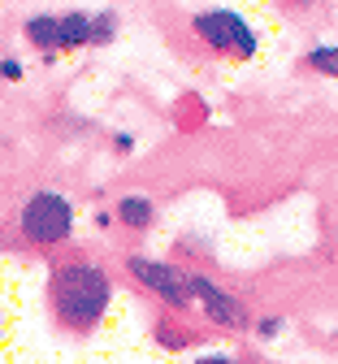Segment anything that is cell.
I'll use <instances>...</instances> for the list:
<instances>
[{
  "mask_svg": "<svg viewBox=\"0 0 338 364\" xmlns=\"http://www.w3.org/2000/svg\"><path fill=\"white\" fill-rule=\"evenodd\" d=\"M48 299H53V316L70 334H91L109 316L113 278L95 260H61L48 273Z\"/></svg>",
  "mask_w": 338,
  "mask_h": 364,
  "instance_id": "1",
  "label": "cell"
},
{
  "mask_svg": "<svg viewBox=\"0 0 338 364\" xmlns=\"http://www.w3.org/2000/svg\"><path fill=\"white\" fill-rule=\"evenodd\" d=\"M18 235L35 247H57L74 235V204L61 191H35L18 208Z\"/></svg>",
  "mask_w": 338,
  "mask_h": 364,
  "instance_id": "2",
  "label": "cell"
},
{
  "mask_svg": "<svg viewBox=\"0 0 338 364\" xmlns=\"http://www.w3.org/2000/svg\"><path fill=\"white\" fill-rule=\"evenodd\" d=\"M191 31H196L200 43H208L217 57H230V61H252L256 48H260L248 18H238L234 9H200L191 18Z\"/></svg>",
  "mask_w": 338,
  "mask_h": 364,
  "instance_id": "3",
  "label": "cell"
},
{
  "mask_svg": "<svg viewBox=\"0 0 338 364\" xmlns=\"http://www.w3.org/2000/svg\"><path fill=\"white\" fill-rule=\"evenodd\" d=\"M126 269L130 278L148 291L152 299H161L165 308L174 312H186L191 304H196V295H191V273L169 264V260H148V256H126Z\"/></svg>",
  "mask_w": 338,
  "mask_h": 364,
  "instance_id": "4",
  "label": "cell"
},
{
  "mask_svg": "<svg viewBox=\"0 0 338 364\" xmlns=\"http://www.w3.org/2000/svg\"><path fill=\"white\" fill-rule=\"evenodd\" d=\"M191 295H196V304L204 308V321H213L217 330H248L252 316H248V304L230 295L226 287H217L213 278H204V273H191Z\"/></svg>",
  "mask_w": 338,
  "mask_h": 364,
  "instance_id": "5",
  "label": "cell"
},
{
  "mask_svg": "<svg viewBox=\"0 0 338 364\" xmlns=\"http://www.w3.org/2000/svg\"><path fill=\"white\" fill-rule=\"evenodd\" d=\"M91 48V18L70 9L65 18H57V53H78Z\"/></svg>",
  "mask_w": 338,
  "mask_h": 364,
  "instance_id": "6",
  "label": "cell"
},
{
  "mask_svg": "<svg viewBox=\"0 0 338 364\" xmlns=\"http://www.w3.org/2000/svg\"><path fill=\"white\" fill-rule=\"evenodd\" d=\"M122 225H130V230H148L152 225V217H157V204L148 200V196H126L122 204H117V213H113Z\"/></svg>",
  "mask_w": 338,
  "mask_h": 364,
  "instance_id": "7",
  "label": "cell"
},
{
  "mask_svg": "<svg viewBox=\"0 0 338 364\" xmlns=\"http://www.w3.org/2000/svg\"><path fill=\"white\" fill-rule=\"evenodd\" d=\"M22 35L35 43L39 53H48V57L57 53V18H53V14H35V18H26V22H22Z\"/></svg>",
  "mask_w": 338,
  "mask_h": 364,
  "instance_id": "8",
  "label": "cell"
},
{
  "mask_svg": "<svg viewBox=\"0 0 338 364\" xmlns=\"http://www.w3.org/2000/svg\"><path fill=\"white\" fill-rule=\"evenodd\" d=\"M308 70L325 74V78H338V43H321V48L308 53Z\"/></svg>",
  "mask_w": 338,
  "mask_h": 364,
  "instance_id": "9",
  "label": "cell"
},
{
  "mask_svg": "<svg viewBox=\"0 0 338 364\" xmlns=\"http://www.w3.org/2000/svg\"><path fill=\"white\" fill-rule=\"evenodd\" d=\"M117 31V18L113 14H100V18H91V48H100V43H109Z\"/></svg>",
  "mask_w": 338,
  "mask_h": 364,
  "instance_id": "10",
  "label": "cell"
},
{
  "mask_svg": "<svg viewBox=\"0 0 338 364\" xmlns=\"http://www.w3.org/2000/svg\"><path fill=\"white\" fill-rule=\"evenodd\" d=\"M256 334H260V338H278V334H282V316H260Z\"/></svg>",
  "mask_w": 338,
  "mask_h": 364,
  "instance_id": "11",
  "label": "cell"
},
{
  "mask_svg": "<svg viewBox=\"0 0 338 364\" xmlns=\"http://www.w3.org/2000/svg\"><path fill=\"white\" fill-rule=\"evenodd\" d=\"M191 364H243V360H234L226 351H213V355H200V360H191Z\"/></svg>",
  "mask_w": 338,
  "mask_h": 364,
  "instance_id": "12",
  "label": "cell"
},
{
  "mask_svg": "<svg viewBox=\"0 0 338 364\" xmlns=\"http://www.w3.org/2000/svg\"><path fill=\"white\" fill-rule=\"evenodd\" d=\"M0 74H5L9 82H18V78H22V65H18V61H0Z\"/></svg>",
  "mask_w": 338,
  "mask_h": 364,
  "instance_id": "13",
  "label": "cell"
},
{
  "mask_svg": "<svg viewBox=\"0 0 338 364\" xmlns=\"http://www.w3.org/2000/svg\"><path fill=\"white\" fill-rule=\"evenodd\" d=\"M0 334H5V321H0Z\"/></svg>",
  "mask_w": 338,
  "mask_h": 364,
  "instance_id": "14",
  "label": "cell"
}]
</instances>
